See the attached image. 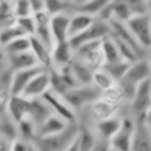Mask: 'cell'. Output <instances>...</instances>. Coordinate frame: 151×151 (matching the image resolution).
<instances>
[{
	"instance_id": "6da1fadb",
	"label": "cell",
	"mask_w": 151,
	"mask_h": 151,
	"mask_svg": "<svg viewBox=\"0 0 151 151\" xmlns=\"http://www.w3.org/2000/svg\"><path fill=\"white\" fill-rule=\"evenodd\" d=\"M101 93L91 84L88 85H78L70 91H67L63 98L67 105L77 113L85 109L87 105H91L94 100L100 98Z\"/></svg>"
},
{
	"instance_id": "7a4b0ae2",
	"label": "cell",
	"mask_w": 151,
	"mask_h": 151,
	"mask_svg": "<svg viewBox=\"0 0 151 151\" xmlns=\"http://www.w3.org/2000/svg\"><path fill=\"white\" fill-rule=\"evenodd\" d=\"M125 26L127 27L130 33L133 35V38L138 42V45L142 48H144L145 51H149L150 44H151V19H150V14L133 15L125 22Z\"/></svg>"
},
{
	"instance_id": "3957f363",
	"label": "cell",
	"mask_w": 151,
	"mask_h": 151,
	"mask_svg": "<svg viewBox=\"0 0 151 151\" xmlns=\"http://www.w3.org/2000/svg\"><path fill=\"white\" fill-rule=\"evenodd\" d=\"M110 35H111V27H110L109 22L94 19L93 24L87 29L79 33L78 35H74V37L70 38L68 44L71 45V47L74 52V50H77L79 46H81L86 42L100 41L104 38L110 37Z\"/></svg>"
},
{
	"instance_id": "277c9868",
	"label": "cell",
	"mask_w": 151,
	"mask_h": 151,
	"mask_svg": "<svg viewBox=\"0 0 151 151\" xmlns=\"http://www.w3.org/2000/svg\"><path fill=\"white\" fill-rule=\"evenodd\" d=\"M41 99L47 105V107L50 109V111L53 114L60 117L61 119H64L68 124H73V123L78 122L77 113L67 105V103L65 101V99L61 96H59V94L52 92L51 90H48L41 97Z\"/></svg>"
},
{
	"instance_id": "5b68a950",
	"label": "cell",
	"mask_w": 151,
	"mask_h": 151,
	"mask_svg": "<svg viewBox=\"0 0 151 151\" xmlns=\"http://www.w3.org/2000/svg\"><path fill=\"white\" fill-rule=\"evenodd\" d=\"M136 122L132 118H123L120 129L109 140V145L116 151H131L132 139L134 134Z\"/></svg>"
},
{
	"instance_id": "8992f818",
	"label": "cell",
	"mask_w": 151,
	"mask_h": 151,
	"mask_svg": "<svg viewBox=\"0 0 151 151\" xmlns=\"http://www.w3.org/2000/svg\"><path fill=\"white\" fill-rule=\"evenodd\" d=\"M146 79H150V60H149V57L140 58V59H137L136 61L131 63L129 65L124 77L118 83H123V84H126L129 86L137 87L138 84H140L142 81H144Z\"/></svg>"
},
{
	"instance_id": "52a82bcc",
	"label": "cell",
	"mask_w": 151,
	"mask_h": 151,
	"mask_svg": "<svg viewBox=\"0 0 151 151\" xmlns=\"http://www.w3.org/2000/svg\"><path fill=\"white\" fill-rule=\"evenodd\" d=\"M74 57L85 63L93 71L100 68L104 64L100 51V41H91L79 46L77 50H74Z\"/></svg>"
},
{
	"instance_id": "ba28073f",
	"label": "cell",
	"mask_w": 151,
	"mask_h": 151,
	"mask_svg": "<svg viewBox=\"0 0 151 151\" xmlns=\"http://www.w3.org/2000/svg\"><path fill=\"white\" fill-rule=\"evenodd\" d=\"M149 118H150V111L139 116V120L136 122L131 151H151Z\"/></svg>"
},
{
	"instance_id": "9c48e42d",
	"label": "cell",
	"mask_w": 151,
	"mask_h": 151,
	"mask_svg": "<svg viewBox=\"0 0 151 151\" xmlns=\"http://www.w3.org/2000/svg\"><path fill=\"white\" fill-rule=\"evenodd\" d=\"M50 90V74L48 70H42L35 74L24 88L21 96L26 99H40Z\"/></svg>"
},
{
	"instance_id": "30bf717a",
	"label": "cell",
	"mask_w": 151,
	"mask_h": 151,
	"mask_svg": "<svg viewBox=\"0 0 151 151\" xmlns=\"http://www.w3.org/2000/svg\"><path fill=\"white\" fill-rule=\"evenodd\" d=\"M42 70H45V68H41L40 66H35L32 68L19 70V71L12 72L11 78H9V83H8L9 96H21L24 88L29 83V80Z\"/></svg>"
},
{
	"instance_id": "8fae6325",
	"label": "cell",
	"mask_w": 151,
	"mask_h": 151,
	"mask_svg": "<svg viewBox=\"0 0 151 151\" xmlns=\"http://www.w3.org/2000/svg\"><path fill=\"white\" fill-rule=\"evenodd\" d=\"M151 103V91H150V79H146L137 85L134 96L130 101L132 106V111L139 117L150 111Z\"/></svg>"
},
{
	"instance_id": "7c38bea8",
	"label": "cell",
	"mask_w": 151,
	"mask_h": 151,
	"mask_svg": "<svg viewBox=\"0 0 151 151\" xmlns=\"http://www.w3.org/2000/svg\"><path fill=\"white\" fill-rule=\"evenodd\" d=\"M74 52L67 41L54 44L51 50V68L52 70H64L72 61Z\"/></svg>"
},
{
	"instance_id": "4fadbf2b",
	"label": "cell",
	"mask_w": 151,
	"mask_h": 151,
	"mask_svg": "<svg viewBox=\"0 0 151 151\" xmlns=\"http://www.w3.org/2000/svg\"><path fill=\"white\" fill-rule=\"evenodd\" d=\"M29 104V99H26L22 96H11L5 106V111L8 116V119L14 125H17L21 119L28 116Z\"/></svg>"
},
{
	"instance_id": "5bb4252c",
	"label": "cell",
	"mask_w": 151,
	"mask_h": 151,
	"mask_svg": "<svg viewBox=\"0 0 151 151\" xmlns=\"http://www.w3.org/2000/svg\"><path fill=\"white\" fill-rule=\"evenodd\" d=\"M68 123L55 114H50L37 129V138H47L63 133L67 127Z\"/></svg>"
},
{
	"instance_id": "9a60e30c",
	"label": "cell",
	"mask_w": 151,
	"mask_h": 151,
	"mask_svg": "<svg viewBox=\"0 0 151 151\" xmlns=\"http://www.w3.org/2000/svg\"><path fill=\"white\" fill-rule=\"evenodd\" d=\"M68 22L70 14L60 13L50 18V31L54 44L68 40Z\"/></svg>"
},
{
	"instance_id": "2e32d148",
	"label": "cell",
	"mask_w": 151,
	"mask_h": 151,
	"mask_svg": "<svg viewBox=\"0 0 151 151\" xmlns=\"http://www.w3.org/2000/svg\"><path fill=\"white\" fill-rule=\"evenodd\" d=\"M122 120H123V118L119 117L118 114H116V116L110 117V118H106L104 120L96 122L94 123V126H93V130H94L98 139L109 143V140L120 129Z\"/></svg>"
},
{
	"instance_id": "e0dca14e",
	"label": "cell",
	"mask_w": 151,
	"mask_h": 151,
	"mask_svg": "<svg viewBox=\"0 0 151 151\" xmlns=\"http://www.w3.org/2000/svg\"><path fill=\"white\" fill-rule=\"evenodd\" d=\"M50 15L44 11L37 14H33V19L35 22V31H34V38L40 40L42 44H45L47 47L52 50L54 42L51 35L50 31Z\"/></svg>"
},
{
	"instance_id": "ac0fdd59",
	"label": "cell",
	"mask_w": 151,
	"mask_h": 151,
	"mask_svg": "<svg viewBox=\"0 0 151 151\" xmlns=\"http://www.w3.org/2000/svg\"><path fill=\"white\" fill-rule=\"evenodd\" d=\"M29 51L35 58L38 65L45 70L51 68V48L34 37H29Z\"/></svg>"
},
{
	"instance_id": "d6986e66",
	"label": "cell",
	"mask_w": 151,
	"mask_h": 151,
	"mask_svg": "<svg viewBox=\"0 0 151 151\" xmlns=\"http://www.w3.org/2000/svg\"><path fill=\"white\" fill-rule=\"evenodd\" d=\"M68 70L72 73L73 78L76 79L78 85H88V84H91L93 70L91 67H88L85 63H83L81 60L76 58L74 55H73L72 61L68 65Z\"/></svg>"
},
{
	"instance_id": "ffe728a7",
	"label": "cell",
	"mask_w": 151,
	"mask_h": 151,
	"mask_svg": "<svg viewBox=\"0 0 151 151\" xmlns=\"http://www.w3.org/2000/svg\"><path fill=\"white\" fill-rule=\"evenodd\" d=\"M93 21H94V18L86 15L84 13L76 12L71 14L70 22H68V39L87 29L93 24Z\"/></svg>"
},
{
	"instance_id": "44dd1931",
	"label": "cell",
	"mask_w": 151,
	"mask_h": 151,
	"mask_svg": "<svg viewBox=\"0 0 151 151\" xmlns=\"http://www.w3.org/2000/svg\"><path fill=\"white\" fill-rule=\"evenodd\" d=\"M5 58H6L7 65L12 68L13 72L19 71V70H26V68H32V67L39 66L35 58L31 53V51L19 53V54H14V55H9V57H5Z\"/></svg>"
},
{
	"instance_id": "7402d4cb",
	"label": "cell",
	"mask_w": 151,
	"mask_h": 151,
	"mask_svg": "<svg viewBox=\"0 0 151 151\" xmlns=\"http://www.w3.org/2000/svg\"><path fill=\"white\" fill-rule=\"evenodd\" d=\"M29 111H28V118L35 124L37 129L39 127V125L50 116L52 114V112L50 111V109L47 107V105L42 101V99H32L29 100Z\"/></svg>"
},
{
	"instance_id": "603a6c76",
	"label": "cell",
	"mask_w": 151,
	"mask_h": 151,
	"mask_svg": "<svg viewBox=\"0 0 151 151\" xmlns=\"http://www.w3.org/2000/svg\"><path fill=\"white\" fill-rule=\"evenodd\" d=\"M77 139H78L79 151H92L98 142V137L93 127L90 126H79Z\"/></svg>"
},
{
	"instance_id": "cb8c5ba5",
	"label": "cell",
	"mask_w": 151,
	"mask_h": 151,
	"mask_svg": "<svg viewBox=\"0 0 151 151\" xmlns=\"http://www.w3.org/2000/svg\"><path fill=\"white\" fill-rule=\"evenodd\" d=\"M90 107H91V112H92V116H93V118H94L96 122L104 120L106 118H110V117L116 116L117 114V111L119 109V107H116V106L110 105L109 103H106L101 98H98L97 100H94L90 105Z\"/></svg>"
},
{
	"instance_id": "d4e9b609",
	"label": "cell",
	"mask_w": 151,
	"mask_h": 151,
	"mask_svg": "<svg viewBox=\"0 0 151 151\" xmlns=\"http://www.w3.org/2000/svg\"><path fill=\"white\" fill-rule=\"evenodd\" d=\"M15 129H17V138L26 143H32L37 138V126L28 117L21 119L15 125Z\"/></svg>"
},
{
	"instance_id": "484cf974",
	"label": "cell",
	"mask_w": 151,
	"mask_h": 151,
	"mask_svg": "<svg viewBox=\"0 0 151 151\" xmlns=\"http://www.w3.org/2000/svg\"><path fill=\"white\" fill-rule=\"evenodd\" d=\"M107 4L105 0H77L76 1V12L84 13L92 18H97L104 6Z\"/></svg>"
},
{
	"instance_id": "4316f807",
	"label": "cell",
	"mask_w": 151,
	"mask_h": 151,
	"mask_svg": "<svg viewBox=\"0 0 151 151\" xmlns=\"http://www.w3.org/2000/svg\"><path fill=\"white\" fill-rule=\"evenodd\" d=\"M100 51H101V55L104 59V64L117 63V61L123 60L111 35L100 40Z\"/></svg>"
},
{
	"instance_id": "83f0119b",
	"label": "cell",
	"mask_w": 151,
	"mask_h": 151,
	"mask_svg": "<svg viewBox=\"0 0 151 151\" xmlns=\"http://www.w3.org/2000/svg\"><path fill=\"white\" fill-rule=\"evenodd\" d=\"M29 47H31L29 37H20L18 39L12 40L7 45H5L1 48V54L4 57H9V55H14V54L28 52L29 51Z\"/></svg>"
},
{
	"instance_id": "f1b7e54d",
	"label": "cell",
	"mask_w": 151,
	"mask_h": 151,
	"mask_svg": "<svg viewBox=\"0 0 151 151\" xmlns=\"http://www.w3.org/2000/svg\"><path fill=\"white\" fill-rule=\"evenodd\" d=\"M132 17L127 1H111V20L125 24Z\"/></svg>"
},
{
	"instance_id": "f546056e",
	"label": "cell",
	"mask_w": 151,
	"mask_h": 151,
	"mask_svg": "<svg viewBox=\"0 0 151 151\" xmlns=\"http://www.w3.org/2000/svg\"><path fill=\"white\" fill-rule=\"evenodd\" d=\"M130 63L127 61H124V60H120V61H117V63H110V64H103V66L100 67L103 71H105L109 77L114 81V83H118L122 80V78L124 77L127 67H129Z\"/></svg>"
},
{
	"instance_id": "4dcf8cb0",
	"label": "cell",
	"mask_w": 151,
	"mask_h": 151,
	"mask_svg": "<svg viewBox=\"0 0 151 151\" xmlns=\"http://www.w3.org/2000/svg\"><path fill=\"white\" fill-rule=\"evenodd\" d=\"M100 98L103 100H105L106 103H109L112 106L119 107L124 101H125V97H124V92L122 90V87L116 83L113 84L111 87H109L107 90H105L104 92H101Z\"/></svg>"
},
{
	"instance_id": "1f68e13d",
	"label": "cell",
	"mask_w": 151,
	"mask_h": 151,
	"mask_svg": "<svg viewBox=\"0 0 151 151\" xmlns=\"http://www.w3.org/2000/svg\"><path fill=\"white\" fill-rule=\"evenodd\" d=\"M17 18L13 11V1H0V29L15 25Z\"/></svg>"
},
{
	"instance_id": "d6a6232c",
	"label": "cell",
	"mask_w": 151,
	"mask_h": 151,
	"mask_svg": "<svg viewBox=\"0 0 151 151\" xmlns=\"http://www.w3.org/2000/svg\"><path fill=\"white\" fill-rule=\"evenodd\" d=\"M113 84H116V83L101 68H98V70L93 71L92 79H91V85H93L100 93L104 92L105 90H107L109 87H111Z\"/></svg>"
},
{
	"instance_id": "836d02e7",
	"label": "cell",
	"mask_w": 151,
	"mask_h": 151,
	"mask_svg": "<svg viewBox=\"0 0 151 151\" xmlns=\"http://www.w3.org/2000/svg\"><path fill=\"white\" fill-rule=\"evenodd\" d=\"M20 37H26L22 31L15 25L11 26V27H7V28H4V29H0V46L1 48L7 45L8 42H11L12 40L14 39H18Z\"/></svg>"
},
{
	"instance_id": "e575fe53",
	"label": "cell",
	"mask_w": 151,
	"mask_h": 151,
	"mask_svg": "<svg viewBox=\"0 0 151 151\" xmlns=\"http://www.w3.org/2000/svg\"><path fill=\"white\" fill-rule=\"evenodd\" d=\"M130 11L132 17L133 15H144V14H150V7L151 2L150 1H144V0H133V1H127Z\"/></svg>"
},
{
	"instance_id": "d590c367",
	"label": "cell",
	"mask_w": 151,
	"mask_h": 151,
	"mask_svg": "<svg viewBox=\"0 0 151 151\" xmlns=\"http://www.w3.org/2000/svg\"><path fill=\"white\" fill-rule=\"evenodd\" d=\"M17 26L22 31V33L26 37H33L34 31H35V22L33 19V15L25 17V18H19L17 19Z\"/></svg>"
},
{
	"instance_id": "8d00e7d4",
	"label": "cell",
	"mask_w": 151,
	"mask_h": 151,
	"mask_svg": "<svg viewBox=\"0 0 151 151\" xmlns=\"http://www.w3.org/2000/svg\"><path fill=\"white\" fill-rule=\"evenodd\" d=\"M13 11H14V14H15L17 19L32 15L29 0H17V1H13Z\"/></svg>"
},
{
	"instance_id": "74e56055",
	"label": "cell",
	"mask_w": 151,
	"mask_h": 151,
	"mask_svg": "<svg viewBox=\"0 0 151 151\" xmlns=\"http://www.w3.org/2000/svg\"><path fill=\"white\" fill-rule=\"evenodd\" d=\"M29 6H31L32 15L45 11V1L42 0H29Z\"/></svg>"
},
{
	"instance_id": "f35d334b",
	"label": "cell",
	"mask_w": 151,
	"mask_h": 151,
	"mask_svg": "<svg viewBox=\"0 0 151 151\" xmlns=\"http://www.w3.org/2000/svg\"><path fill=\"white\" fill-rule=\"evenodd\" d=\"M27 147H28V143H26L19 138H15L12 142L11 151H27Z\"/></svg>"
},
{
	"instance_id": "ab89813d",
	"label": "cell",
	"mask_w": 151,
	"mask_h": 151,
	"mask_svg": "<svg viewBox=\"0 0 151 151\" xmlns=\"http://www.w3.org/2000/svg\"><path fill=\"white\" fill-rule=\"evenodd\" d=\"M13 139L0 133V151H11Z\"/></svg>"
},
{
	"instance_id": "60d3db41",
	"label": "cell",
	"mask_w": 151,
	"mask_h": 151,
	"mask_svg": "<svg viewBox=\"0 0 151 151\" xmlns=\"http://www.w3.org/2000/svg\"><path fill=\"white\" fill-rule=\"evenodd\" d=\"M65 151H79V145H78V139H77V136L73 138V140L68 144V146L66 147Z\"/></svg>"
},
{
	"instance_id": "b9f144b4",
	"label": "cell",
	"mask_w": 151,
	"mask_h": 151,
	"mask_svg": "<svg viewBox=\"0 0 151 151\" xmlns=\"http://www.w3.org/2000/svg\"><path fill=\"white\" fill-rule=\"evenodd\" d=\"M27 151H39V149L37 147V145L32 142V143H28V147H27Z\"/></svg>"
},
{
	"instance_id": "7bdbcfd3",
	"label": "cell",
	"mask_w": 151,
	"mask_h": 151,
	"mask_svg": "<svg viewBox=\"0 0 151 151\" xmlns=\"http://www.w3.org/2000/svg\"><path fill=\"white\" fill-rule=\"evenodd\" d=\"M106 151H116V150H113V149H112V147L109 145V147H107V150H106Z\"/></svg>"
},
{
	"instance_id": "ee69618b",
	"label": "cell",
	"mask_w": 151,
	"mask_h": 151,
	"mask_svg": "<svg viewBox=\"0 0 151 151\" xmlns=\"http://www.w3.org/2000/svg\"><path fill=\"white\" fill-rule=\"evenodd\" d=\"M0 53H1V46H0Z\"/></svg>"
}]
</instances>
